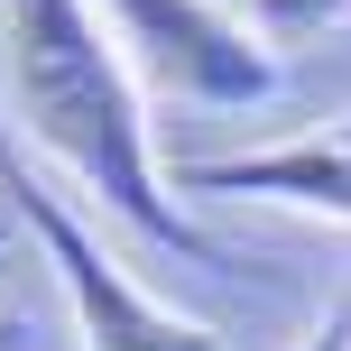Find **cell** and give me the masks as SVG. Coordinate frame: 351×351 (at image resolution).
I'll list each match as a JSON object with an SVG mask.
<instances>
[{"mask_svg":"<svg viewBox=\"0 0 351 351\" xmlns=\"http://www.w3.org/2000/svg\"><path fill=\"white\" fill-rule=\"evenodd\" d=\"M0 47H10V102L37 158L74 194H93L121 231L194 268H222V241L194 231L176 204L158 139H148V93L121 65L111 28L93 19V0H0Z\"/></svg>","mask_w":351,"mask_h":351,"instance_id":"obj_1","label":"cell"},{"mask_svg":"<svg viewBox=\"0 0 351 351\" xmlns=\"http://www.w3.org/2000/svg\"><path fill=\"white\" fill-rule=\"evenodd\" d=\"M0 194H10V222L37 241V259L56 268L65 315H74V342H84V351H222L213 324H194V315H176L167 296H148V287L93 241L84 213H74L47 176H28V158H19L10 130H0Z\"/></svg>","mask_w":351,"mask_h":351,"instance_id":"obj_2","label":"cell"},{"mask_svg":"<svg viewBox=\"0 0 351 351\" xmlns=\"http://www.w3.org/2000/svg\"><path fill=\"white\" fill-rule=\"evenodd\" d=\"M93 19L111 28L121 65L139 74L148 102L185 111H259L287 84L278 47L222 0H93Z\"/></svg>","mask_w":351,"mask_h":351,"instance_id":"obj_3","label":"cell"},{"mask_svg":"<svg viewBox=\"0 0 351 351\" xmlns=\"http://www.w3.org/2000/svg\"><path fill=\"white\" fill-rule=\"evenodd\" d=\"M194 194H250V204H287V213H324L351 222V121L296 130V139L241 148V158H185L176 167Z\"/></svg>","mask_w":351,"mask_h":351,"instance_id":"obj_4","label":"cell"},{"mask_svg":"<svg viewBox=\"0 0 351 351\" xmlns=\"http://www.w3.org/2000/svg\"><path fill=\"white\" fill-rule=\"evenodd\" d=\"M351 19V0H250V28L278 47V37H324V28H342Z\"/></svg>","mask_w":351,"mask_h":351,"instance_id":"obj_5","label":"cell"},{"mask_svg":"<svg viewBox=\"0 0 351 351\" xmlns=\"http://www.w3.org/2000/svg\"><path fill=\"white\" fill-rule=\"evenodd\" d=\"M296 351H351V296L333 305V315H324V333H305Z\"/></svg>","mask_w":351,"mask_h":351,"instance_id":"obj_6","label":"cell"},{"mask_svg":"<svg viewBox=\"0 0 351 351\" xmlns=\"http://www.w3.org/2000/svg\"><path fill=\"white\" fill-rule=\"evenodd\" d=\"M0 351H28V305L0 296Z\"/></svg>","mask_w":351,"mask_h":351,"instance_id":"obj_7","label":"cell"},{"mask_svg":"<svg viewBox=\"0 0 351 351\" xmlns=\"http://www.w3.org/2000/svg\"><path fill=\"white\" fill-rule=\"evenodd\" d=\"M0 241H10V222H0Z\"/></svg>","mask_w":351,"mask_h":351,"instance_id":"obj_8","label":"cell"}]
</instances>
